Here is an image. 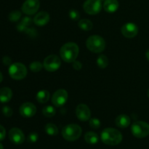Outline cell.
<instances>
[{
    "label": "cell",
    "instance_id": "52a82bcc",
    "mask_svg": "<svg viewBox=\"0 0 149 149\" xmlns=\"http://www.w3.org/2000/svg\"><path fill=\"white\" fill-rule=\"evenodd\" d=\"M61 65V61L58 56L50 55L44 60V68L49 72H53L59 69Z\"/></svg>",
    "mask_w": 149,
    "mask_h": 149
},
{
    "label": "cell",
    "instance_id": "d6986e66",
    "mask_svg": "<svg viewBox=\"0 0 149 149\" xmlns=\"http://www.w3.org/2000/svg\"><path fill=\"white\" fill-rule=\"evenodd\" d=\"M49 93L47 90H40L36 94V100L40 103H46L49 99Z\"/></svg>",
    "mask_w": 149,
    "mask_h": 149
},
{
    "label": "cell",
    "instance_id": "ac0fdd59",
    "mask_svg": "<svg viewBox=\"0 0 149 149\" xmlns=\"http://www.w3.org/2000/svg\"><path fill=\"white\" fill-rule=\"evenodd\" d=\"M13 97V92L9 87H2L0 89V102L2 103H7Z\"/></svg>",
    "mask_w": 149,
    "mask_h": 149
},
{
    "label": "cell",
    "instance_id": "e575fe53",
    "mask_svg": "<svg viewBox=\"0 0 149 149\" xmlns=\"http://www.w3.org/2000/svg\"><path fill=\"white\" fill-rule=\"evenodd\" d=\"M2 80H3V76H2V74H1V73L0 72V83L2 81Z\"/></svg>",
    "mask_w": 149,
    "mask_h": 149
},
{
    "label": "cell",
    "instance_id": "7c38bea8",
    "mask_svg": "<svg viewBox=\"0 0 149 149\" xmlns=\"http://www.w3.org/2000/svg\"><path fill=\"white\" fill-rule=\"evenodd\" d=\"M9 138L12 143L20 145L22 144L25 141V135L23 132L18 128H12L9 132Z\"/></svg>",
    "mask_w": 149,
    "mask_h": 149
},
{
    "label": "cell",
    "instance_id": "30bf717a",
    "mask_svg": "<svg viewBox=\"0 0 149 149\" xmlns=\"http://www.w3.org/2000/svg\"><path fill=\"white\" fill-rule=\"evenodd\" d=\"M68 97V95L66 90L61 89L57 90L53 94L52 97V103L56 107H61L67 102Z\"/></svg>",
    "mask_w": 149,
    "mask_h": 149
},
{
    "label": "cell",
    "instance_id": "ba28073f",
    "mask_svg": "<svg viewBox=\"0 0 149 149\" xmlns=\"http://www.w3.org/2000/svg\"><path fill=\"white\" fill-rule=\"evenodd\" d=\"M83 8L87 14H97L102 9L101 0H87L83 4Z\"/></svg>",
    "mask_w": 149,
    "mask_h": 149
},
{
    "label": "cell",
    "instance_id": "9c48e42d",
    "mask_svg": "<svg viewBox=\"0 0 149 149\" xmlns=\"http://www.w3.org/2000/svg\"><path fill=\"white\" fill-rule=\"evenodd\" d=\"M40 7L39 0H26L23 4L21 10L23 13L31 15L36 13Z\"/></svg>",
    "mask_w": 149,
    "mask_h": 149
},
{
    "label": "cell",
    "instance_id": "e0dca14e",
    "mask_svg": "<svg viewBox=\"0 0 149 149\" xmlns=\"http://www.w3.org/2000/svg\"><path fill=\"white\" fill-rule=\"evenodd\" d=\"M103 8L107 13H114L119 8V2L117 0H105Z\"/></svg>",
    "mask_w": 149,
    "mask_h": 149
},
{
    "label": "cell",
    "instance_id": "1f68e13d",
    "mask_svg": "<svg viewBox=\"0 0 149 149\" xmlns=\"http://www.w3.org/2000/svg\"><path fill=\"white\" fill-rule=\"evenodd\" d=\"M73 67H74V69L76 70H80L82 67V65H81V63L79 61H74L73 62Z\"/></svg>",
    "mask_w": 149,
    "mask_h": 149
},
{
    "label": "cell",
    "instance_id": "9a60e30c",
    "mask_svg": "<svg viewBox=\"0 0 149 149\" xmlns=\"http://www.w3.org/2000/svg\"><path fill=\"white\" fill-rule=\"evenodd\" d=\"M49 21V15L46 12H40L33 18V22L36 26H43Z\"/></svg>",
    "mask_w": 149,
    "mask_h": 149
},
{
    "label": "cell",
    "instance_id": "8fae6325",
    "mask_svg": "<svg viewBox=\"0 0 149 149\" xmlns=\"http://www.w3.org/2000/svg\"><path fill=\"white\" fill-rule=\"evenodd\" d=\"M122 35L126 38L132 39L137 36L138 33V28L135 23H127L124 25L121 29Z\"/></svg>",
    "mask_w": 149,
    "mask_h": 149
},
{
    "label": "cell",
    "instance_id": "8d00e7d4",
    "mask_svg": "<svg viewBox=\"0 0 149 149\" xmlns=\"http://www.w3.org/2000/svg\"><path fill=\"white\" fill-rule=\"evenodd\" d=\"M148 97H149V89H148Z\"/></svg>",
    "mask_w": 149,
    "mask_h": 149
},
{
    "label": "cell",
    "instance_id": "44dd1931",
    "mask_svg": "<svg viewBox=\"0 0 149 149\" xmlns=\"http://www.w3.org/2000/svg\"><path fill=\"white\" fill-rule=\"evenodd\" d=\"M79 27L84 31H90L93 27V24L91 20L88 19H82L78 23Z\"/></svg>",
    "mask_w": 149,
    "mask_h": 149
},
{
    "label": "cell",
    "instance_id": "4316f807",
    "mask_svg": "<svg viewBox=\"0 0 149 149\" xmlns=\"http://www.w3.org/2000/svg\"><path fill=\"white\" fill-rule=\"evenodd\" d=\"M100 125H101L100 121L98 119L93 118V119H91L90 120V126L93 129H98Z\"/></svg>",
    "mask_w": 149,
    "mask_h": 149
},
{
    "label": "cell",
    "instance_id": "7402d4cb",
    "mask_svg": "<svg viewBox=\"0 0 149 149\" xmlns=\"http://www.w3.org/2000/svg\"><path fill=\"white\" fill-rule=\"evenodd\" d=\"M45 132L51 136H55L58 133V129L57 126L54 124L48 123L45 125Z\"/></svg>",
    "mask_w": 149,
    "mask_h": 149
},
{
    "label": "cell",
    "instance_id": "74e56055",
    "mask_svg": "<svg viewBox=\"0 0 149 149\" xmlns=\"http://www.w3.org/2000/svg\"><path fill=\"white\" fill-rule=\"evenodd\" d=\"M101 1H102V0H101Z\"/></svg>",
    "mask_w": 149,
    "mask_h": 149
},
{
    "label": "cell",
    "instance_id": "4dcf8cb0",
    "mask_svg": "<svg viewBox=\"0 0 149 149\" xmlns=\"http://www.w3.org/2000/svg\"><path fill=\"white\" fill-rule=\"evenodd\" d=\"M6 136V130L4 127L0 125V141H3Z\"/></svg>",
    "mask_w": 149,
    "mask_h": 149
},
{
    "label": "cell",
    "instance_id": "d4e9b609",
    "mask_svg": "<svg viewBox=\"0 0 149 149\" xmlns=\"http://www.w3.org/2000/svg\"><path fill=\"white\" fill-rule=\"evenodd\" d=\"M43 67V64H42L39 61H34L30 64V69L33 72H39L42 69Z\"/></svg>",
    "mask_w": 149,
    "mask_h": 149
},
{
    "label": "cell",
    "instance_id": "2e32d148",
    "mask_svg": "<svg viewBox=\"0 0 149 149\" xmlns=\"http://www.w3.org/2000/svg\"><path fill=\"white\" fill-rule=\"evenodd\" d=\"M130 118L126 114H121L116 117L115 120L116 126L120 128H126L130 125Z\"/></svg>",
    "mask_w": 149,
    "mask_h": 149
},
{
    "label": "cell",
    "instance_id": "836d02e7",
    "mask_svg": "<svg viewBox=\"0 0 149 149\" xmlns=\"http://www.w3.org/2000/svg\"><path fill=\"white\" fill-rule=\"evenodd\" d=\"M146 58L148 59V61H149V49L147 50L146 53Z\"/></svg>",
    "mask_w": 149,
    "mask_h": 149
},
{
    "label": "cell",
    "instance_id": "7a4b0ae2",
    "mask_svg": "<svg viewBox=\"0 0 149 149\" xmlns=\"http://www.w3.org/2000/svg\"><path fill=\"white\" fill-rule=\"evenodd\" d=\"M101 140L106 145L116 146L122 142V135L117 130L106 128L102 132Z\"/></svg>",
    "mask_w": 149,
    "mask_h": 149
},
{
    "label": "cell",
    "instance_id": "4fadbf2b",
    "mask_svg": "<svg viewBox=\"0 0 149 149\" xmlns=\"http://www.w3.org/2000/svg\"><path fill=\"white\" fill-rule=\"evenodd\" d=\"M76 114L77 118L82 122L90 120L91 112L88 106L85 104H79L76 109Z\"/></svg>",
    "mask_w": 149,
    "mask_h": 149
},
{
    "label": "cell",
    "instance_id": "3957f363",
    "mask_svg": "<svg viewBox=\"0 0 149 149\" xmlns=\"http://www.w3.org/2000/svg\"><path fill=\"white\" fill-rule=\"evenodd\" d=\"M86 46L87 49L95 53H100L104 50L106 42L103 37L98 35H93L87 39Z\"/></svg>",
    "mask_w": 149,
    "mask_h": 149
},
{
    "label": "cell",
    "instance_id": "ffe728a7",
    "mask_svg": "<svg viewBox=\"0 0 149 149\" xmlns=\"http://www.w3.org/2000/svg\"><path fill=\"white\" fill-rule=\"evenodd\" d=\"M84 140L89 144H96L98 142V135L93 132H88L84 135Z\"/></svg>",
    "mask_w": 149,
    "mask_h": 149
},
{
    "label": "cell",
    "instance_id": "484cf974",
    "mask_svg": "<svg viewBox=\"0 0 149 149\" xmlns=\"http://www.w3.org/2000/svg\"><path fill=\"white\" fill-rule=\"evenodd\" d=\"M20 16H21V13L18 10H14V11L11 12L9 15V19L10 20L13 22L17 21L20 19Z\"/></svg>",
    "mask_w": 149,
    "mask_h": 149
},
{
    "label": "cell",
    "instance_id": "8992f818",
    "mask_svg": "<svg viewBox=\"0 0 149 149\" xmlns=\"http://www.w3.org/2000/svg\"><path fill=\"white\" fill-rule=\"evenodd\" d=\"M9 74L13 79H23L27 75V68L23 63H15L9 68Z\"/></svg>",
    "mask_w": 149,
    "mask_h": 149
},
{
    "label": "cell",
    "instance_id": "277c9868",
    "mask_svg": "<svg viewBox=\"0 0 149 149\" xmlns=\"http://www.w3.org/2000/svg\"><path fill=\"white\" fill-rule=\"evenodd\" d=\"M81 127L76 124H71L64 127L62 130V135L63 138L68 141H74L78 140L81 135Z\"/></svg>",
    "mask_w": 149,
    "mask_h": 149
},
{
    "label": "cell",
    "instance_id": "5bb4252c",
    "mask_svg": "<svg viewBox=\"0 0 149 149\" xmlns=\"http://www.w3.org/2000/svg\"><path fill=\"white\" fill-rule=\"evenodd\" d=\"M36 113V107L34 104L30 102L24 103L20 108V113L24 117L29 118L34 116Z\"/></svg>",
    "mask_w": 149,
    "mask_h": 149
},
{
    "label": "cell",
    "instance_id": "603a6c76",
    "mask_svg": "<svg viewBox=\"0 0 149 149\" xmlns=\"http://www.w3.org/2000/svg\"><path fill=\"white\" fill-rule=\"evenodd\" d=\"M97 65L99 68H106L109 65V60H108L107 57L106 55H100L98 58H97Z\"/></svg>",
    "mask_w": 149,
    "mask_h": 149
},
{
    "label": "cell",
    "instance_id": "cb8c5ba5",
    "mask_svg": "<svg viewBox=\"0 0 149 149\" xmlns=\"http://www.w3.org/2000/svg\"><path fill=\"white\" fill-rule=\"evenodd\" d=\"M42 113L46 117H52L55 115L56 113V111H55V109L54 107L51 106H47L46 107H45L42 110Z\"/></svg>",
    "mask_w": 149,
    "mask_h": 149
},
{
    "label": "cell",
    "instance_id": "d590c367",
    "mask_svg": "<svg viewBox=\"0 0 149 149\" xmlns=\"http://www.w3.org/2000/svg\"><path fill=\"white\" fill-rule=\"evenodd\" d=\"M0 149H4V146L1 143H0Z\"/></svg>",
    "mask_w": 149,
    "mask_h": 149
},
{
    "label": "cell",
    "instance_id": "d6a6232c",
    "mask_svg": "<svg viewBox=\"0 0 149 149\" xmlns=\"http://www.w3.org/2000/svg\"><path fill=\"white\" fill-rule=\"evenodd\" d=\"M2 62L4 63V65H10L11 64V58L8 56H4L2 59Z\"/></svg>",
    "mask_w": 149,
    "mask_h": 149
},
{
    "label": "cell",
    "instance_id": "f546056e",
    "mask_svg": "<svg viewBox=\"0 0 149 149\" xmlns=\"http://www.w3.org/2000/svg\"><path fill=\"white\" fill-rule=\"evenodd\" d=\"M39 138V135L36 132H31L28 136V141L30 143H36Z\"/></svg>",
    "mask_w": 149,
    "mask_h": 149
},
{
    "label": "cell",
    "instance_id": "5b68a950",
    "mask_svg": "<svg viewBox=\"0 0 149 149\" xmlns=\"http://www.w3.org/2000/svg\"><path fill=\"white\" fill-rule=\"evenodd\" d=\"M131 132L135 138H146L149 135V125L143 121L135 122L131 127Z\"/></svg>",
    "mask_w": 149,
    "mask_h": 149
},
{
    "label": "cell",
    "instance_id": "f1b7e54d",
    "mask_svg": "<svg viewBox=\"0 0 149 149\" xmlns=\"http://www.w3.org/2000/svg\"><path fill=\"white\" fill-rule=\"evenodd\" d=\"M2 113L3 114H4L5 116H7V117H10V116L13 115V110H12L11 108L6 106L2 108Z\"/></svg>",
    "mask_w": 149,
    "mask_h": 149
},
{
    "label": "cell",
    "instance_id": "83f0119b",
    "mask_svg": "<svg viewBox=\"0 0 149 149\" xmlns=\"http://www.w3.org/2000/svg\"><path fill=\"white\" fill-rule=\"evenodd\" d=\"M68 15H69L70 18L73 20H77L79 19V17H80L79 13L78 10H74V9L71 10L69 11Z\"/></svg>",
    "mask_w": 149,
    "mask_h": 149
},
{
    "label": "cell",
    "instance_id": "6da1fadb",
    "mask_svg": "<svg viewBox=\"0 0 149 149\" xmlns=\"http://www.w3.org/2000/svg\"><path fill=\"white\" fill-rule=\"evenodd\" d=\"M78 45L74 42H68L63 45L60 50L61 58L66 63H73L76 61L79 55Z\"/></svg>",
    "mask_w": 149,
    "mask_h": 149
}]
</instances>
